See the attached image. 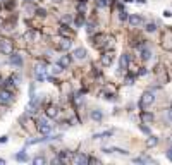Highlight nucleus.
<instances>
[{"instance_id":"1","label":"nucleus","mask_w":172,"mask_h":165,"mask_svg":"<svg viewBox=\"0 0 172 165\" xmlns=\"http://www.w3.org/2000/svg\"><path fill=\"white\" fill-rule=\"evenodd\" d=\"M153 102H155V95H153V91H145L143 97H141V100H140V107L146 108V107H150Z\"/></svg>"},{"instance_id":"2","label":"nucleus","mask_w":172,"mask_h":165,"mask_svg":"<svg viewBox=\"0 0 172 165\" xmlns=\"http://www.w3.org/2000/svg\"><path fill=\"white\" fill-rule=\"evenodd\" d=\"M12 41L10 40H0V53H4V55H10L12 53Z\"/></svg>"},{"instance_id":"3","label":"nucleus","mask_w":172,"mask_h":165,"mask_svg":"<svg viewBox=\"0 0 172 165\" xmlns=\"http://www.w3.org/2000/svg\"><path fill=\"white\" fill-rule=\"evenodd\" d=\"M12 100H14V95L9 89H2L0 91V105H9Z\"/></svg>"},{"instance_id":"4","label":"nucleus","mask_w":172,"mask_h":165,"mask_svg":"<svg viewBox=\"0 0 172 165\" xmlns=\"http://www.w3.org/2000/svg\"><path fill=\"white\" fill-rule=\"evenodd\" d=\"M72 162L76 165H86V164H90V156L84 155V153H74L72 155Z\"/></svg>"},{"instance_id":"5","label":"nucleus","mask_w":172,"mask_h":165,"mask_svg":"<svg viewBox=\"0 0 172 165\" xmlns=\"http://www.w3.org/2000/svg\"><path fill=\"white\" fill-rule=\"evenodd\" d=\"M38 129H40L41 134H50L52 124L47 120V119H40V120H38Z\"/></svg>"},{"instance_id":"6","label":"nucleus","mask_w":172,"mask_h":165,"mask_svg":"<svg viewBox=\"0 0 172 165\" xmlns=\"http://www.w3.org/2000/svg\"><path fill=\"white\" fill-rule=\"evenodd\" d=\"M112 62H114V53L112 52H107V53L101 55V66L109 67V66H112Z\"/></svg>"},{"instance_id":"7","label":"nucleus","mask_w":172,"mask_h":165,"mask_svg":"<svg viewBox=\"0 0 172 165\" xmlns=\"http://www.w3.org/2000/svg\"><path fill=\"white\" fill-rule=\"evenodd\" d=\"M129 67V55L127 53H124L121 55V62H119V69L121 71H126V69Z\"/></svg>"},{"instance_id":"8","label":"nucleus","mask_w":172,"mask_h":165,"mask_svg":"<svg viewBox=\"0 0 172 165\" xmlns=\"http://www.w3.org/2000/svg\"><path fill=\"white\" fill-rule=\"evenodd\" d=\"M10 62H12V66H16V67H22V57H21L19 53L10 55Z\"/></svg>"},{"instance_id":"9","label":"nucleus","mask_w":172,"mask_h":165,"mask_svg":"<svg viewBox=\"0 0 172 165\" xmlns=\"http://www.w3.org/2000/svg\"><path fill=\"white\" fill-rule=\"evenodd\" d=\"M71 47H72V41L69 38H64L60 43H59V48L64 50V52H69V48H71Z\"/></svg>"},{"instance_id":"10","label":"nucleus","mask_w":172,"mask_h":165,"mask_svg":"<svg viewBox=\"0 0 172 165\" xmlns=\"http://www.w3.org/2000/svg\"><path fill=\"white\" fill-rule=\"evenodd\" d=\"M129 22H131V26H140L143 22V17L138 14H132V16H129Z\"/></svg>"},{"instance_id":"11","label":"nucleus","mask_w":172,"mask_h":165,"mask_svg":"<svg viewBox=\"0 0 172 165\" xmlns=\"http://www.w3.org/2000/svg\"><path fill=\"white\" fill-rule=\"evenodd\" d=\"M71 62H72L71 55H62L60 60H59V64H60L62 67H69V66H71Z\"/></svg>"},{"instance_id":"12","label":"nucleus","mask_w":172,"mask_h":165,"mask_svg":"<svg viewBox=\"0 0 172 165\" xmlns=\"http://www.w3.org/2000/svg\"><path fill=\"white\" fill-rule=\"evenodd\" d=\"M72 55L78 58V60H83V58H86V50H84V48H76Z\"/></svg>"},{"instance_id":"13","label":"nucleus","mask_w":172,"mask_h":165,"mask_svg":"<svg viewBox=\"0 0 172 165\" xmlns=\"http://www.w3.org/2000/svg\"><path fill=\"white\" fill-rule=\"evenodd\" d=\"M59 158H60L62 162H67V160H71L72 158V153L71 151H67V150H62L60 153H59Z\"/></svg>"},{"instance_id":"14","label":"nucleus","mask_w":172,"mask_h":165,"mask_svg":"<svg viewBox=\"0 0 172 165\" xmlns=\"http://www.w3.org/2000/svg\"><path fill=\"white\" fill-rule=\"evenodd\" d=\"M91 119L96 120V122H100L101 119H103V112L101 110H91Z\"/></svg>"},{"instance_id":"15","label":"nucleus","mask_w":172,"mask_h":165,"mask_svg":"<svg viewBox=\"0 0 172 165\" xmlns=\"http://www.w3.org/2000/svg\"><path fill=\"white\" fill-rule=\"evenodd\" d=\"M140 50H141V58L143 60H148V58L152 57V52L146 48V47H140Z\"/></svg>"},{"instance_id":"16","label":"nucleus","mask_w":172,"mask_h":165,"mask_svg":"<svg viewBox=\"0 0 172 165\" xmlns=\"http://www.w3.org/2000/svg\"><path fill=\"white\" fill-rule=\"evenodd\" d=\"M112 4V0H96V7L98 9H105V7H109Z\"/></svg>"},{"instance_id":"17","label":"nucleus","mask_w":172,"mask_h":165,"mask_svg":"<svg viewBox=\"0 0 172 165\" xmlns=\"http://www.w3.org/2000/svg\"><path fill=\"white\" fill-rule=\"evenodd\" d=\"M141 120L143 122H153V114H150V112H143Z\"/></svg>"},{"instance_id":"18","label":"nucleus","mask_w":172,"mask_h":165,"mask_svg":"<svg viewBox=\"0 0 172 165\" xmlns=\"http://www.w3.org/2000/svg\"><path fill=\"white\" fill-rule=\"evenodd\" d=\"M57 114H59V110H57L55 107H48V108H47V117L53 119V117L57 115Z\"/></svg>"},{"instance_id":"19","label":"nucleus","mask_w":172,"mask_h":165,"mask_svg":"<svg viewBox=\"0 0 172 165\" xmlns=\"http://www.w3.org/2000/svg\"><path fill=\"white\" fill-rule=\"evenodd\" d=\"M59 33H60L62 36H65V38H69V26H65V24H62L60 29H59Z\"/></svg>"},{"instance_id":"20","label":"nucleus","mask_w":172,"mask_h":165,"mask_svg":"<svg viewBox=\"0 0 172 165\" xmlns=\"http://www.w3.org/2000/svg\"><path fill=\"white\" fill-rule=\"evenodd\" d=\"M2 86H4V89H10V88L14 86V79H12V78L5 79V81H4V84H2Z\"/></svg>"},{"instance_id":"21","label":"nucleus","mask_w":172,"mask_h":165,"mask_svg":"<svg viewBox=\"0 0 172 165\" xmlns=\"http://www.w3.org/2000/svg\"><path fill=\"white\" fill-rule=\"evenodd\" d=\"M157 145H158V139L155 136H150L146 139V146H157Z\"/></svg>"},{"instance_id":"22","label":"nucleus","mask_w":172,"mask_h":165,"mask_svg":"<svg viewBox=\"0 0 172 165\" xmlns=\"http://www.w3.org/2000/svg\"><path fill=\"white\" fill-rule=\"evenodd\" d=\"M109 136H112V131H105V133H98V134H95V139L96 138H109Z\"/></svg>"},{"instance_id":"23","label":"nucleus","mask_w":172,"mask_h":165,"mask_svg":"<svg viewBox=\"0 0 172 165\" xmlns=\"http://www.w3.org/2000/svg\"><path fill=\"white\" fill-rule=\"evenodd\" d=\"M62 69H64V67H62L60 64H55V66L52 67V72H53V74H60V72H62Z\"/></svg>"},{"instance_id":"24","label":"nucleus","mask_w":172,"mask_h":165,"mask_svg":"<svg viewBox=\"0 0 172 165\" xmlns=\"http://www.w3.org/2000/svg\"><path fill=\"white\" fill-rule=\"evenodd\" d=\"M155 29H157V24H155V22H148V24H146V31H148V33H153Z\"/></svg>"},{"instance_id":"25","label":"nucleus","mask_w":172,"mask_h":165,"mask_svg":"<svg viewBox=\"0 0 172 165\" xmlns=\"http://www.w3.org/2000/svg\"><path fill=\"white\" fill-rule=\"evenodd\" d=\"M33 164H35V165H41V164H45V158H43V156H36V158L33 160Z\"/></svg>"},{"instance_id":"26","label":"nucleus","mask_w":172,"mask_h":165,"mask_svg":"<svg viewBox=\"0 0 172 165\" xmlns=\"http://www.w3.org/2000/svg\"><path fill=\"white\" fill-rule=\"evenodd\" d=\"M16 160H19V162H26L28 156L24 155V153H17V155H16Z\"/></svg>"},{"instance_id":"27","label":"nucleus","mask_w":172,"mask_h":165,"mask_svg":"<svg viewBox=\"0 0 172 165\" xmlns=\"http://www.w3.org/2000/svg\"><path fill=\"white\" fill-rule=\"evenodd\" d=\"M84 10H86V5H84V2H79V4H78V12H79V14H83Z\"/></svg>"},{"instance_id":"28","label":"nucleus","mask_w":172,"mask_h":165,"mask_svg":"<svg viewBox=\"0 0 172 165\" xmlns=\"http://www.w3.org/2000/svg\"><path fill=\"white\" fill-rule=\"evenodd\" d=\"M114 151H117V153H121V155H127V153H129L127 150H122V148H114Z\"/></svg>"},{"instance_id":"29","label":"nucleus","mask_w":172,"mask_h":165,"mask_svg":"<svg viewBox=\"0 0 172 165\" xmlns=\"http://www.w3.org/2000/svg\"><path fill=\"white\" fill-rule=\"evenodd\" d=\"M119 19H121V21H126V19H127V12H126V10H121V16H119Z\"/></svg>"},{"instance_id":"30","label":"nucleus","mask_w":172,"mask_h":165,"mask_svg":"<svg viewBox=\"0 0 172 165\" xmlns=\"http://www.w3.org/2000/svg\"><path fill=\"white\" fill-rule=\"evenodd\" d=\"M47 69H45V66L41 64V66H36V69H35V72H45Z\"/></svg>"},{"instance_id":"31","label":"nucleus","mask_w":172,"mask_h":165,"mask_svg":"<svg viewBox=\"0 0 172 165\" xmlns=\"http://www.w3.org/2000/svg\"><path fill=\"white\" fill-rule=\"evenodd\" d=\"M165 155H167V158H169V160L172 162V146L169 148V150H167V151H165Z\"/></svg>"},{"instance_id":"32","label":"nucleus","mask_w":172,"mask_h":165,"mask_svg":"<svg viewBox=\"0 0 172 165\" xmlns=\"http://www.w3.org/2000/svg\"><path fill=\"white\" fill-rule=\"evenodd\" d=\"M36 14H38V16H41V17H43V16L47 14V10H45V9H36Z\"/></svg>"},{"instance_id":"33","label":"nucleus","mask_w":172,"mask_h":165,"mask_svg":"<svg viewBox=\"0 0 172 165\" xmlns=\"http://www.w3.org/2000/svg\"><path fill=\"white\" fill-rule=\"evenodd\" d=\"M101 151H103V153H112V151H114V148H107V146H103V148H101Z\"/></svg>"},{"instance_id":"34","label":"nucleus","mask_w":172,"mask_h":165,"mask_svg":"<svg viewBox=\"0 0 172 165\" xmlns=\"http://www.w3.org/2000/svg\"><path fill=\"white\" fill-rule=\"evenodd\" d=\"M140 129H141L143 133H146V134H150V129H148V127H146V126H143V124H141V126H140Z\"/></svg>"},{"instance_id":"35","label":"nucleus","mask_w":172,"mask_h":165,"mask_svg":"<svg viewBox=\"0 0 172 165\" xmlns=\"http://www.w3.org/2000/svg\"><path fill=\"white\" fill-rule=\"evenodd\" d=\"M143 162H148L146 158H134V164H143Z\"/></svg>"},{"instance_id":"36","label":"nucleus","mask_w":172,"mask_h":165,"mask_svg":"<svg viewBox=\"0 0 172 165\" xmlns=\"http://www.w3.org/2000/svg\"><path fill=\"white\" fill-rule=\"evenodd\" d=\"M88 33H93V29H95V24H93V22H90V24H88Z\"/></svg>"},{"instance_id":"37","label":"nucleus","mask_w":172,"mask_h":165,"mask_svg":"<svg viewBox=\"0 0 172 165\" xmlns=\"http://www.w3.org/2000/svg\"><path fill=\"white\" fill-rule=\"evenodd\" d=\"M126 84H132V76H127L126 78Z\"/></svg>"},{"instance_id":"38","label":"nucleus","mask_w":172,"mask_h":165,"mask_svg":"<svg viewBox=\"0 0 172 165\" xmlns=\"http://www.w3.org/2000/svg\"><path fill=\"white\" fill-rule=\"evenodd\" d=\"M64 22H69V24H71V22H72L71 16H65V17H64Z\"/></svg>"},{"instance_id":"39","label":"nucleus","mask_w":172,"mask_h":165,"mask_svg":"<svg viewBox=\"0 0 172 165\" xmlns=\"http://www.w3.org/2000/svg\"><path fill=\"white\" fill-rule=\"evenodd\" d=\"M12 79H14V81H16V84H17V83L21 81V76H17V74H16V76H12Z\"/></svg>"},{"instance_id":"40","label":"nucleus","mask_w":172,"mask_h":165,"mask_svg":"<svg viewBox=\"0 0 172 165\" xmlns=\"http://www.w3.org/2000/svg\"><path fill=\"white\" fill-rule=\"evenodd\" d=\"M167 117H169V120H172V108H169V112H167Z\"/></svg>"},{"instance_id":"41","label":"nucleus","mask_w":172,"mask_h":165,"mask_svg":"<svg viewBox=\"0 0 172 165\" xmlns=\"http://www.w3.org/2000/svg\"><path fill=\"white\" fill-rule=\"evenodd\" d=\"M5 141H7V136H2V138H0V143H5Z\"/></svg>"},{"instance_id":"42","label":"nucleus","mask_w":172,"mask_h":165,"mask_svg":"<svg viewBox=\"0 0 172 165\" xmlns=\"http://www.w3.org/2000/svg\"><path fill=\"white\" fill-rule=\"evenodd\" d=\"M2 164H5V160H4V158H0V165Z\"/></svg>"},{"instance_id":"43","label":"nucleus","mask_w":172,"mask_h":165,"mask_svg":"<svg viewBox=\"0 0 172 165\" xmlns=\"http://www.w3.org/2000/svg\"><path fill=\"white\" fill-rule=\"evenodd\" d=\"M169 145H171V146H172V136H171V138H169Z\"/></svg>"},{"instance_id":"44","label":"nucleus","mask_w":172,"mask_h":165,"mask_svg":"<svg viewBox=\"0 0 172 165\" xmlns=\"http://www.w3.org/2000/svg\"><path fill=\"white\" fill-rule=\"evenodd\" d=\"M24 2H26V4H31V2H33V0H24Z\"/></svg>"}]
</instances>
